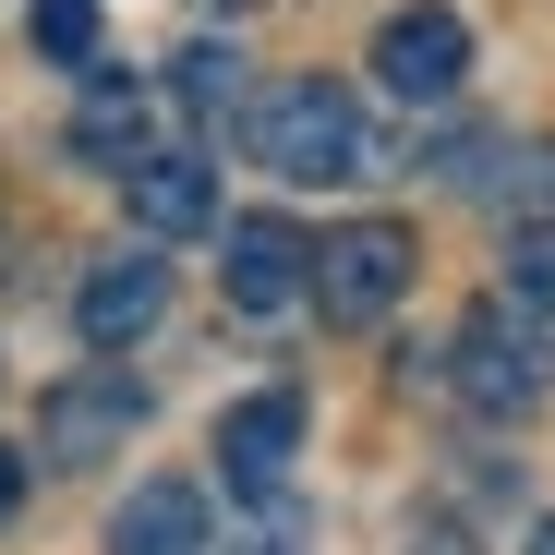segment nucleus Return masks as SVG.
I'll use <instances>...</instances> for the list:
<instances>
[{"mask_svg":"<svg viewBox=\"0 0 555 555\" xmlns=\"http://www.w3.org/2000/svg\"><path fill=\"white\" fill-rule=\"evenodd\" d=\"M242 145H254L278 181H362V169H375V121H362V98L326 85V73L266 85V98L242 109Z\"/></svg>","mask_w":555,"mask_h":555,"instance_id":"f257e3e1","label":"nucleus"},{"mask_svg":"<svg viewBox=\"0 0 555 555\" xmlns=\"http://www.w3.org/2000/svg\"><path fill=\"white\" fill-rule=\"evenodd\" d=\"M447 387L472 399L483 423H519V411L543 399V326H531L519 302H483V314H459V338H447Z\"/></svg>","mask_w":555,"mask_h":555,"instance_id":"f03ea898","label":"nucleus"},{"mask_svg":"<svg viewBox=\"0 0 555 555\" xmlns=\"http://www.w3.org/2000/svg\"><path fill=\"white\" fill-rule=\"evenodd\" d=\"M411 230L399 218H350L338 242H314V302L338 314V326H375V314H399V291H411Z\"/></svg>","mask_w":555,"mask_h":555,"instance_id":"7ed1b4c3","label":"nucleus"},{"mask_svg":"<svg viewBox=\"0 0 555 555\" xmlns=\"http://www.w3.org/2000/svg\"><path fill=\"white\" fill-rule=\"evenodd\" d=\"M133 423H145V387L121 375V362H85V375H61V387H49V411H37V447L61 459V472H85V459L133 447Z\"/></svg>","mask_w":555,"mask_h":555,"instance_id":"20e7f679","label":"nucleus"},{"mask_svg":"<svg viewBox=\"0 0 555 555\" xmlns=\"http://www.w3.org/2000/svg\"><path fill=\"white\" fill-rule=\"evenodd\" d=\"M459 73H472V25L447 0H411V13L375 25V85L387 98H459Z\"/></svg>","mask_w":555,"mask_h":555,"instance_id":"39448f33","label":"nucleus"},{"mask_svg":"<svg viewBox=\"0 0 555 555\" xmlns=\"http://www.w3.org/2000/svg\"><path fill=\"white\" fill-rule=\"evenodd\" d=\"M169 314V254H98L85 266V291H73V326H85V350H133L145 326Z\"/></svg>","mask_w":555,"mask_h":555,"instance_id":"423d86ee","label":"nucleus"},{"mask_svg":"<svg viewBox=\"0 0 555 555\" xmlns=\"http://www.w3.org/2000/svg\"><path fill=\"white\" fill-rule=\"evenodd\" d=\"M302 291H314V242L291 218H230V302L242 314H278Z\"/></svg>","mask_w":555,"mask_h":555,"instance_id":"0eeeda50","label":"nucleus"},{"mask_svg":"<svg viewBox=\"0 0 555 555\" xmlns=\"http://www.w3.org/2000/svg\"><path fill=\"white\" fill-rule=\"evenodd\" d=\"M291 447H302V399L266 387V399H242V411L218 423V472H230L242 495H278V483H291Z\"/></svg>","mask_w":555,"mask_h":555,"instance_id":"6e6552de","label":"nucleus"},{"mask_svg":"<svg viewBox=\"0 0 555 555\" xmlns=\"http://www.w3.org/2000/svg\"><path fill=\"white\" fill-rule=\"evenodd\" d=\"M121 194H133V230H145V242H194V230H218V181H206V157H145V169H121Z\"/></svg>","mask_w":555,"mask_h":555,"instance_id":"1a4fd4ad","label":"nucleus"},{"mask_svg":"<svg viewBox=\"0 0 555 555\" xmlns=\"http://www.w3.org/2000/svg\"><path fill=\"white\" fill-rule=\"evenodd\" d=\"M109 555H206V495L194 483H133L121 495V519H109Z\"/></svg>","mask_w":555,"mask_h":555,"instance_id":"9d476101","label":"nucleus"},{"mask_svg":"<svg viewBox=\"0 0 555 555\" xmlns=\"http://www.w3.org/2000/svg\"><path fill=\"white\" fill-rule=\"evenodd\" d=\"M73 157L85 169H145V85H85V109H73Z\"/></svg>","mask_w":555,"mask_h":555,"instance_id":"9b49d317","label":"nucleus"},{"mask_svg":"<svg viewBox=\"0 0 555 555\" xmlns=\"http://www.w3.org/2000/svg\"><path fill=\"white\" fill-rule=\"evenodd\" d=\"M507 302H519L531 326H555V218H531V230L507 242Z\"/></svg>","mask_w":555,"mask_h":555,"instance_id":"f8f14e48","label":"nucleus"},{"mask_svg":"<svg viewBox=\"0 0 555 555\" xmlns=\"http://www.w3.org/2000/svg\"><path fill=\"white\" fill-rule=\"evenodd\" d=\"M25 25L61 73H98V0H25Z\"/></svg>","mask_w":555,"mask_h":555,"instance_id":"ddd939ff","label":"nucleus"},{"mask_svg":"<svg viewBox=\"0 0 555 555\" xmlns=\"http://www.w3.org/2000/svg\"><path fill=\"white\" fill-rule=\"evenodd\" d=\"M13 507H25V459L0 447V519H13Z\"/></svg>","mask_w":555,"mask_h":555,"instance_id":"4468645a","label":"nucleus"},{"mask_svg":"<svg viewBox=\"0 0 555 555\" xmlns=\"http://www.w3.org/2000/svg\"><path fill=\"white\" fill-rule=\"evenodd\" d=\"M531 555H555V519H543V531H531Z\"/></svg>","mask_w":555,"mask_h":555,"instance_id":"2eb2a0df","label":"nucleus"}]
</instances>
